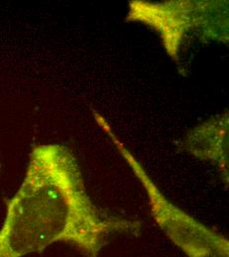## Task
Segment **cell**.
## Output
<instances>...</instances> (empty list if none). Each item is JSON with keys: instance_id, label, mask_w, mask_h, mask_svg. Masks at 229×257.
<instances>
[{"instance_id": "cell-3", "label": "cell", "mask_w": 229, "mask_h": 257, "mask_svg": "<svg viewBox=\"0 0 229 257\" xmlns=\"http://www.w3.org/2000/svg\"><path fill=\"white\" fill-rule=\"evenodd\" d=\"M94 118L99 126L109 136L121 156L147 193L153 220L187 257H229V240L221 233L213 230L169 201L159 190L117 134L98 112Z\"/></svg>"}, {"instance_id": "cell-1", "label": "cell", "mask_w": 229, "mask_h": 257, "mask_svg": "<svg viewBox=\"0 0 229 257\" xmlns=\"http://www.w3.org/2000/svg\"><path fill=\"white\" fill-rule=\"evenodd\" d=\"M138 221L101 212L86 190L74 154L66 146H35L24 179L8 200L0 226V257H25L54 243L99 257L115 233L138 235Z\"/></svg>"}, {"instance_id": "cell-2", "label": "cell", "mask_w": 229, "mask_h": 257, "mask_svg": "<svg viewBox=\"0 0 229 257\" xmlns=\"http://www.w3.org/2000/svg\"><path fill=\"white\" fill-rule=\"evenodd\" d=\"M126 21L156 33L166 54L177 64L183 45L191 38L228 44L227 0H132Z\"/></svg>"}, {"instance_id": "cell-4", "label": "cell", "mask_w": 229, "mask_h": 257, "mask_svg": "<svg viewBox=\"0 0 229 257\" xmlns=\"http://www.w3.org/2000/svg\"><path fill=\"white\" fill-rule=\"evenodd\" d=\"M228 111L190 131L183 142L184 150L200 161L212 163L224 184L228 185Z\"/></svg>"}]
</instances>
